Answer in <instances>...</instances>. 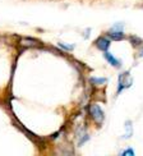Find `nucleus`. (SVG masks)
<instances>
[{
  "label": "nucleus",
  "instance_id": "0eeeda50",
  "mask_svg": "<svg viewBox=\"0 0 143 156\" xmlns=\"http://www.w3.org/2000/svg\"><path fill=\"white\" fill-rule=\"evenodd\" d=\"M91 82H92L93 84H97V86H100V84H103V83H106L107 82V78H91Z\"/></svg>",
  "mask_w": 143,
  "mask_h": 156
},
{
  "label": "nucleus",
  "instance_id": "1a4fd4ad",
  "mask_svg": "<svg viewBox=\"0 0 143 156\" xmlns=\"http://www.w3.org/2000/svg\"><path fill=\"white\" fill-rule=\"evenodd\" d=\"M127 129H128V134H127V137L125 138H129L131 137V122H127Z\"/></svg>",
  "mask_w": 143,
  "mask_h": 156
},
{
  "label": "nucleus",
  "instance_id": "7ed1b4c3",
  "mask_svg": "<svg viewBox=\"0 0 143 156\" xmlns=\"http://www.w3.org/2000/svg\"><path fill=\"white\" fill-rule=\"evenodd\" d=\"M95 45H96V48L100 49L101 51H107V49H109V46H110V41L107 40L106 37H99V38L96 40Z\"/></svg>",
  "mask_w": 143,
  "mask_h": 156
},
{
  "label": "nucleus",
  "instance_id": "f257e3e1",
  "mask_svg": "<svg viewBox=\"0 0 143 156\" xmlns=\"http://www.w3.org/2000/svg\"><path fill=\"white\" fill-rule=\"evenodd\" d=\"M89 114H91V116H92V119L99 126H101L103 123V120H105V114H103L102 109L97 105V104H92V105L89 106Z\"/></svg>",
  "mask_w": 143,
  "mask_h": 156
},
{
  "label": "nucleus",
  "instance_id": "39448f33",
  "mask_svg": "<svg viewBox=\"0 0 143 156\" xmlns=\"http://www.w3.org/2000/svg\"><path fill=\"white\" fill-rule=\"evenodd\" d=\"M107 36L111 38V40H115V41H119V40H123V38H124V34H123V31H114V30H111L107 34Z\"/></svg>",
  "mask_w": 143,
  "mask_h": 156
},
{
  "label": "nucleus",
  "instance_id": "20e7f679",
  "mask_svg": "<svg viewBox=\"0 0 143 156\" xmlns=\"http://www.w3.org/2000/svg\"><path fill=\"white\" fill-rule=\"evenodd\" d=\"M103 56L106 58V60L110 63V66H113V67H115V68H119L121 64H120V60L119 59H116L115 56H113L110 53H107V51H105V54H103Z\"/></svg>",
  "mask_w": 143,
  "mask_h": 156
},
{
  "label": "nucleus",
  "instance_id": "f03ea898",
  "mask_svg": "<svg viewBox=\"0 0 143 156\" xmlns=\"http://www.w3.org/2000/svg\"><path fill=\"white\" fill-rule=\"evenodd\" d=\"M133 84V80L129 72H124L119 76V88H118V94H120L123 90L129 88Z\"/></svg>",
  "mask_w": 143,
  "mask_h": 156
},
{
  "label": "nucleus",
  "instance_id": "6e6552de",
  "mask_svg": "<svg viewBox=\"0 0 143 156\" xmlns=\"http://www.w3.org/2000/svg\"><path fill=\"white\" fill-rule=\"evenodd\" d=\"M120 155H123V156H124V155H131V156H134V151L132 150V148H129V150H125V151H123Z\"/></svg>",
  "mask_w": 143,
  "mask_h": 156
},
{
  "label": "nucleus",
  "instance_id": "423d86ee",
  "mask_svg": "<svg viewBox=\"0 0 143 156\" xmlns=\"http://www.w3.org/2000/svg\"><path fill=\"white\" fill-rule=\"evenodd\" d=\"M19 44H21V46H23V48H32V46H36L37 41L31 40V38H22V40L19 41Z\"/></svg>",
  "mask_w": 143,
  "mask_h": 156
}]
</instances>
